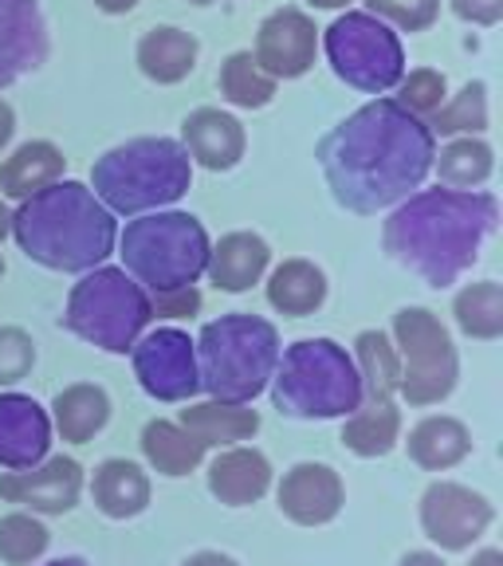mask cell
Instances as JSON below:
<instances>
[{"instance_id": "1", "label": "cell", "mask_w": 503, "mask_h": 566, "mask_svg": "<svg viewBox=\"0 0 503 566\" xmlns=\"http://www.w3.org/2000/svg\"><path fill=\"white\" fill-rule=\"evenodd\" d=\"M437 138L425 118L409 115L394 98H374L318 142V166L331 197L346 212L374 217L406 201L429 177Z\"/></svg>"}, {"instance_id": "2", "label": "cell", "mask_w": 503, "mask_h": 566, "mask_svg": "<svg viewBox=\"0 0 503 566\" xmlns=\"http://www.w3.org/2000/svg\"><path fill=\"white\" fill-rule=\"evenodd\" d=\"M500 224V201L480 189H421L398 201L381 224V244L429 287H452L480 260V244Z\"/></svg>"}, {"instance_id": "3", "label": "cell", "mask_w": 503, "mask_h": 566, "mask_svg": "<svg viewBox=\"0 0 503 566\" xmlns=\"http://www.w3.org/2000/svg\"><path fill=\"white\" fill-rule=\"evenodd\" d=\"M9 232L20 252L52 272H91L115 252L118 224L83 181H55L24 197L12 212Z\"/></svg>"}, {"instance_id": "4", "label": "cell", "mask_w": 503, "mask_h": 566, "mask_svg": "<svg viewBox=\"0 0 503 566\" xmlns=\"http://www.w3.org/2000/svg\"><path fill=\"white\" fill-rule=\"evenodd\" d=\"M197 381L212 401L248 406L268 389L280 363V331L260 315L232 311L205 323L193 343Z\"/></svg>"}, {"instance_id": "5", "label": "cell", "mask_w": 503, "mask_h": 566, "mask_svg": "<svg viewBox=\"0 0 503 566\" xmlns=\"http://www.w3.org/2000/svg\"><path fill=\"white\" fill-rule=\"evenodd\" d=\"M91 193L111 212L142 217L177 205L193 186V161L174 138H130L106 150L91 169Z\"/></svg>"}, {"instance_id": "6", "label": "cell", "mask_w": 503, "mask_h": 566, "mask_svg": "<svg viewBox=\"0 0 503 566\" xmlns=\"http://www.w3.org/2000/svg\"><path fill=\"white\" fill-rule=\"evenodd\" d=\"M272 401L283 417L295 421H331L350 417L363 406V378L354 366V354L335 338H300L280 350L272 374Z\"/></svg>"}, {"instance_id": "7", "label": "cell", "mask_w": 503, "mask_h": 566, "mask_svg": "<svg viewBox=\"0 0 503 566\" xmlns=\"http://www.w3.org/2000/svg\"><path fill=\"white\" fill-rule=\"evenodd\" d=\"M209 232L193 212H146L130 221L118 237V256L123 272L146 292H177V287H193L209 264Z\"/></svg>"}, {"instance_id": "8", "label": "cell", "mask_w": 503, "mask_h": 566, "mask_svg": "<svg viewBox=\"0 0 503 566\" xmlns=\"http://www.w3.org/2000/svg\"><path fill=\"white\" fill-rule=\"evenodd\" d=\"M154 307L142 283H134L123 268H91L67 295V323L71 335L98 346L106 354H126L150 327Z\"/></svg>"}, {"instance_id": "9", "label": "cell", "mask_w": 503, "mask_h": 566, "mask_svg": "<svg viewBox=\"0 0 503 566\" xmlns=\"http://www.w3.org/2000/svg\"><path fill=\"white\" fill-rule=\"evenodd\" d=\"M323 52L331 71L354 91L366 95H386L406 75V48L401 35L381 24L370 12H346L323 32Z\"/></svg>"}, {"instance_id": "10", "label": "cell", "mask_w": 503, "mask_h": 566, "mask_svg": "<svg viewBox=\"0 0 503 566\" xmlns=\"http://www.w3.org/2000/svg\"><path fill=\"white\" fill-rule=\"evenodd\" d=\"M394 350H398V389L409 406H437L457 389L460 363L444 323L425 307H401L394 315Z\"/></svg>"}, {"instance_id": "11", "label": "cell", "mask_w": 503, "mask_h": 566, "mask_svg": "<svg viewBox=\"0 0 503 566\" xmlns=\"http://www.w3.org/2000/svg\"><path fill=\"white\" fill-rule=\"evenodd\" d=\"M134 378L154 401H189L201 389L197 381L193 338L177 327H158L130 346Z\"/></svg>"}, {"instance_id": "12", "label": "cell", "mask_w": 503, "mask_h": 566, "mask_svg": "<svg viewBox=\"0 0 503 566\" xmlns=\"http://www.w3.org/2000/svg\"><path fill=\"white\" fill-rule=\"evenodd\" d=\"M495 512L488 495L452 480H437L421 495V527L441 551H469L492 527Z\"/></svg>"}, {"instance_id": "13", "label": "cell", "mask_w": 503, "mask_h": 566, "mask_svg": "<svg viewBox=\"0 0 503 566\" xmlns=\"http://www.w3.org/2000/svg\"><path fill=\"white\" fill-rule=\"evenodd\" d=\"M315 52H318L315 20L303 9H275L272 17L260 24L252 60L280 83V80H300V75H307V71L315 67Z\"/></svg>"}, {"instance_id": "14", "label": "cell", "mask_w": 503, "mask_h": 566, "mask_svg": "<svg viewBox=\"0 0 503 566\" xmlns=\"http://www.w3.org/2000/svg\"><path fill=\"white\" fill-rule=\"evenodd\" d=\"M0 495H4L9 504L32 507V512L67 515L71 507L80 504V495H83L80 460L52 457V460H40L35 469L4 472V476H0Z\"/></svg>"}, {"instance_id": "15", "label": "cell", "mask_w": 503, "mask_h": 566, "mask_svg": "<svg viewBox=\"0 0 503 566\" xmlns=\"http://www.w3.org/2000/svg\"><path fill=\"white\" fill-rule=\"evenodd\" d=\"M280 512L287 515L300 527H323L331 523L346 504V488L331 464H315V460H303L295 469L283 472L280 480Z\"/></svg>"}, {"instance_id": "16", "label": "cell", "mask_w": 503, "mask_h": 566, "mask_svg": "<svg viewBox=\"0 0 503 566\" xmlns=\"http://www.w3.org/2000/svg\"><path fill=\"white\" fill-rule=\"evenodd\" d=\"M48 60V24L35 0H0V91L40 71Z\"/></svg>"}, {"instance_id": "17", "label": "cell", "mask_w": 503, "mask_h": 566, "mask_svg": "<svg viewBox=\"0 0 503 566\" xmlns=\"http://www.w3.org/2000/svg\"><path fill=\"white\" fill-rule=\"evenodd\" d=\"M52 449V417L28 394H0V469H35Z\"/></svg>"}, {"instance_id": "18", "label": "cell", "mask_w": 503, "mask_h": 566, "mask_svg": "<svg viewBox=\"0 0 503 566\" xmlns=\"http://www.w3.org/2000/svg\"><path fill=\"white\" fill-rule=\"evenodd\" d=\"M181 146H186L189 161L212 169V174H224V169L240 166L248 150V134L240 118H232L229 111L197 106L193 115H186V123H181Z\"/></svg>"}, {"instance_id": "19", "label": "cell", "mask_w": 503, "mask_h": 566, "mask_svg": "<svg viewBox=\"0 0 503 566\" xmlns=\"http://www.w3.org/2000/svg\"><path fill=\"white\" fill-rule=\"evenodd\" d=\"M268 264H272V248H268L264 237H256V232H229V237H221L209 248L205 275L221 292H248L252 283L264 280Z\"/></svg>"}, {"instance_id": "20", "label": "cell", "mask_w": 503, "mask_h": 566, "mask_svg": "<svg viewBox=\"0 0 503 566\" xmlns=\"http://www.w3.org/2000/svg\"><path fill=\"white\" fill-rule=\"evenodd\" d=\"M197 52H201V44H197L186 28L158 24L138 40L134 60H138V71L150 83H158V87H174V83H181V80L193 75Z\"/></svg>"}, {"instance_id": "21", "label": "cell", "mask_w": 503, "mask_h": 566, "mask_svg": "<svg viewBox=\"0 0 503 566\" xmlns=\"http://www.w3.org/2000/svg\"><path fill=\"white\" fill-rule=\"evenodd\" d=\"M272 488V464L260 449H229L209 464V492L229 507H248Z\"/></svg>"}, {"instance_id": "22", "label": "cell", "mask_w": 503, "mask_h": 566, "mask_svg": "<svg viewBox=\"0 0 503 566\" xmlns=\"http://www.w3.org/2000/svg\"><path fill=\"white\" fill-rule=\"evenodd\" d=\"M63 166H67V158H63V150L55 142H48V138L24 142V146H17V150L4 158V166H0V197L24 201V197L63 181Z\"/></svg>"}, {"instance_id": "23", "label": "cell", "mask_w": 503, "mask_h": 566, "mask_svg": "<svg viewBox=\"0 0 503 566\" xmlns=\"http://www.w3.org/2000/svg\"><path fill=\"white\" fill-rule=\"evenodd\" d=\"M91 495H95V507L106 520H134L150 507V480L134 460L111 457L95 469Z\"/></svg>"}, {"instance_id": "24", "label": "cell", "mask_w": 503, "mask_h": 566, "mask_svg": "<svg viewBox=\"0 0 503 566\" xmlns=\"http://www.w3.org/2000/svg\"><path fill=\"white\" fill-rule=\"evenodd\" d=\"M52 421L60 429L63 441L71 444H87L95 433H103L106 421H111V398H106L103 386H91V381H75V386L60 389L52 401Z\"/></svg>"}, {"instance_id": "25", "label": "cell", "mask_w": 503, "mask_h": 566, "mask_svg": "<svg viewBox=\"0 0 503 566\" xmlns=\"http://www.w3.org/2000/svg\"><path fill=\"white\" fill-rule=\"evenodd\" d=\"M268 303L280 315H315L327 303V275L311 260H283L272 275H268Z\"/></svg>"}, {"instance_id": "26", "label": "cell", "mask_w": 503, "mask_h": 566, "mask_svg": "<svg viewBox=\"0 0 503 566\" xmlns=\"http://www.w3.org/2000/svg\"><path fill=\"white\" fill-rule=\"evenodd\" d=\"M472 452L469 424L457 417H425L409 433V460L421 464L425 472H444Z\"/></svg>"}, {"instance_id": "27", "label": "cell", "mask_w": 503, "mask_h": 566, "mask_svg": "<svg viewBox=\"0 0 503 566\" xmlns=\"http://www.w3.org/2000/svg\"><path fill=\"white\" fill-rule=\"evenodd\" d=\"M181 429L193 433L197 441L209 449V444H237L256 437L260 429V413L244 406H229V401H197V406L181 409Z\"/></svg>"}, {"instance_id": "28", "label": "cell", "mask_w": 503, "mask_h": 566, "mask_svg": "<svg viewBox=\"0 0 503 566\" xmlns=\"http://www.w3.org/2000/svg\"><path fill=\"white\" fill-rule=\"evenodd\" d=\"M398 437H401V413L394 406V398L363 401L343 424V444L354 457H366V460L394 452Z\"/></svg>"}, {"instance_id": "29", "label": "cell", "mask_w": 503, "mask_h": 566, "mask_svg": "<svg viewBox=\"0 0 503 566\" xmlns=\"http://www.w3.org/2000/svg\"><path fill=\"white\" fill-rule=\"evenodd\" d=\"M142 457L161 476H189L205 460V444L174 421H150L142 429Z\"/></svg>"}, {"instance_id": "30", "label": "cell", "mask_w": 503, "mask_h": 566, "mask_svg": "<svg viewBox=\"0 0 503 566\" xmlns=\"http://www.w3.org/2000/svg\"><path fill=\"white\" fill-rule=\"evenodd\" d=\"M354 366H358V378H363V401L394 398L398 389V350L389 343V335L381 331H363L354 338Z\"/></svg>"}, {"instance_id": "31", "label": "cell", "mask_w": 503, "mask_h": 566, "mask_svg": "<svg viewBox=\"0 0 503 566\" xmlns=\"http://www.w3.org/2000/svg\"><path fill=\"white\" fill-rule=\"evenodd\" d=\"M433 166H437V177H441L444 189H476L492 177L495 154L484 138L464 134V138H452L449 146L437 154Z\"/></svg>"}, {"instance_id": "32", "label": "cell", "mask_w": 503, "mask_h": 566, "mask_svg": "<svg viewBox=\"0 0 503 566\" xmlns=\"http://www.w3.org/2000/svg\"><path fill=\"white\" fill-rule=\"evenodd\" d=\"M452 315H457V327L469 338L492 343V338L503 335V287L495 280L469 283L452 303Z\"/></svg>"}, {"instance_id": "33", "label": "cell", "mask_w": 503, "mask_h": 566, "mask_svg": "<svg viewBox=\"0 0 503 566\" xmlns=\"http://www.w3.org/2000/svg\"><path fill=\"white\" fill-rule=\"evenodd\" d=\"M221 95L240 111H260L275 98V80L252 60V52H232L221 63Z\"/></svg>"}, {"instance_id": "34", "label": "cell", "mask_w": 503, "mask_h": 566, "mask_svg": "<svg viewBox=\"0 0 503 566\" xmlns=\"http://www.w3.org/2000/svg\"><path fill=\"white\" fill-rule=\"evenodd\" d=\"M425 126L433 130V138L437 134H444V138H464V134L480 138L488 130V87L480 80L464 83L460 95L444 98V106Z\"/></svg>"}, {"instance_id": "35", "label": "cell", "mask_w": 503, "mask_h": 566, "mask_svg": "<svg viewBox=\"0 0 503 566\" xmlns=\"http://www.w3.org/2000/svg\"><path fill=\"white\" fill-rule=\"evenodd\" d=\"M48 543H52V535H48V527L35 515L12 512L0 520V558L9 566L35 563L48 551Z\"/></svg>"}, {"instance_id": "36", "label": "cell", "mask_w": 503, "mask_h": 566, "mask_svg": "<svg viewBox=\"0 0 503 566\" xmlns=\"http://www.w3.org/2000/svg\"><path fill=\"white\" fill-rule=\"evenodd\" d=\"M398 91L401 95L394 98V103H401L409 115L425 118V123H429L444 106V98H449V83H444V75L433 67H417V71H409V75H401Z\"/></svg>"}, {"instance_id": "37", "label": "cell", "mask_w": 503, "mask_h": 566, "mask_svg": "<svg viewBox=\"0 0 503 566\" xmlns=\"http://www.w3.org/2000/svg\"><path fill=\"white\" fill-rule=\"evenodd\" d=\"M366 4H370V17L398 32H425L441 17V0H366Z\"/></svg>"}, {"instance_id": "38", "label": "cell", "mask_w": 503, "mask_h": 566, "mask_svg": "<svg viewBox=\"0 0 503 566\" xmlns=\"http://www.w3.org/2000/svg\"><path fill=\"white\" fill-rule=\"evenodd\" d=\"M32 366H35L32 335L20 327H0V389L24 381Z\"/></svg>"}, {"instance_id": "39", "label": "cell", "mask_w": 503, "mask_h": 566, "mask_svg": "<svg viewBox=\"0 0 503 566\" xmlns=\"http://www.w3.org/2000/svg\"><path fill=\"white\" fill-rule=\"evenodd\" d=\"M154 315H166V318H181V315H193L201 307V295L197 287H177V292H161L150 300Z\"/></svg>"}, {"instance_id": "40", "label": "cell", "mask_w": 503, "mask_h": 566, "mask_svg": "<svg viewBox=\"0 0 503 566\" xmlns=\"http://www.w3.org/2000/svg\"><path fill=\"white\" fill-rule=\"evenodd\" d=\"M452 12L469 24L492 28L503 20V0H452Z\"/></svg>"}, {"instance_id": "41", "label": "cell", "mask_w": 503, "mask_h": 566, "mask_svg": "<svg viewBox=\"0 0 503 566\" xmlns=\"http://www.w3.org/2000/svg\"><path fill=\"white\" fill-rule=\"evenodd\" d=\"M181 566H240V563L232 555H221V551H197Z\"/></svg>"}, {"instance_id": "42", "label": "cell", "mask_w": 503, "mask_h": 566, "mask_svg": "<svg viewBox=\"0 0 503 566\" xmlns=\"http://www.w3.org/2000/svg\"><path fill=\"white\" fill-rule=\"evenodd\" d=\"M12 134H17V111H12L4 98H0V150L12 142Z\"/></svg>"}, {"instance_id": "43", "label": "cell", "mask_w": 503, "mask_h": 566, "mask_svg": "<svg viewBox=\"0 0 503 566\" xmlns=\"http://www.w3.org/2000/svg\"><path fill=\"white\" fill-rule=\"evenodd\" d=\"M95 9L106 12V17H126V12L138 9V0H95Z\"/></svg>"}, {"instance_id": "44", "label": "cell", "mask_w": 503, "mask_h": 566, "mask_svg": "<svg viewBox=\"0 0 503 566\" xmlns=\"http://www.w3.org/2000/svg\"><path fill=\"white\" fill-rule=\"evenodd\" d=\"M398 566H444V558L433 555V551H409V555L401 558Z\"/></svg>"}, {"instance_id": "45", "label": "cell", "mask_w": 503, "mask_h": 566, "mask_svg": "<svg viewBox=\"0 0 503 566\" xmlns=\"http://www.w3.org/2000/svg\"><path fill=\"white\" fill-rule=\"evenodd\" d=\"M469 566H503V551H495V547L480 551V555H472Z\"/></svg>"}, {"instance_id": "46", "label": "cell", "mask_w": 503, "mask_h": 566, "mask_svg": "<svg viewBox=\"0 0 503 566\" xmlns=\"http://www.w3.org/2000/svg\"><path fill=\"white\" fill-rule=\"evenodd\" d=\"M311 9H350L354 0H307Z\"/></svg>"}, {"instance_id": "47", "label": "cell", "mask_w": 503, "mask_h": 566, "mask_svg": "<svg viewBox=\"0 0 503 566\" xmlns=\"http://www.w3.org/2000/svg\"><path fill=\"white\" fill-rule=\"evenodd\" d=\"M9 221H12V212H9V205H4V197H0V240L9 237Z\"/></svg>"}, {"instance_id": "48", "label": "cell", "mask_w": 503, "mask_h": 566, "mask_svg": "<svg viewBox=\"0 0 503 566\" xmlns=\"http://www.w3.org/2000/svg\"><path fill=\"white\" fill-rule=\"evenodd\" d=\"M44 566H87L80 555H67V558H55V563H44Z\"/></svg>"}, {"instance_id": "49", "label": "cell", "mask_w": 503, "mask_h": 566, "mask_svg": "<svg viewBox=\"0 0 503 566\" xmlns=\"http://www.w3.org/2000/svg\"><path fill=\"white\" fill-rule=\"evenodd\" d=\"M189 4H197V9H205V4H212V0H189Z\"/></svg>"}, {"instance_id": "50", "label": "cell", "mask_w": 503, "mask_h": 566, "mask_svg": "<svg viewBox=\"0 0 503 566\" xmlns=\"http://www.w3.org/2000/svg\"><path fill=\"white\" fill-rule=\"evenodd\" d=\"M0 275H4V260H0Z\"/></svg>"}]
</instances>
